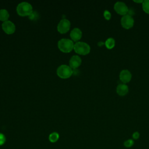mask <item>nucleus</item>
Listing matches in <instances>:
<instances>
[{"instance_id":"f257e3e1","label":"nucleus","mask_w":149,"mask_h":149,"mask_svg":"<svg viewBox=\"0 0 149 149\" xmlns=\"http://www.w3.org/2000/svg\"><path fill=\"white\" fill-rule=\"evenodd\" d=\"M16 11L17 14L21 16H29L32 13L33 8L30 3L23 2L18 4L16 8Z\"/></svg>"},{"instance_id":"f03ea898","label":"nucleus","mask_w":149,"mask_h":149,"mask_svg":"<svg viewBox=\"0 0 149 149\" xmlns=\"http://www.w3.org/2000/svg\"><path fill=\"white\" fill-rule=\"evenodd\" d=\"M73 41L69 39L62 38L58 42V47L59 50L63 52H69L74 48Z\"/></svg>"},{"instance_id":"7ed1b4c3","label":"nucleus","mask_w":149,"mask_h":149,"mask_svg":"<svg viewBox=\"0 0 149 149\" xmlns=\"http://www.w3.org/2000/svg\"><path fill=\"white\" fill-rule=\"evenodd\" d=\"M74 51L80 55H85L88 54L90 51V45L84 42H77L74 45Z\"/></svg>"},{"instance_id":"20e7f679","label":"nucleus","mask_w":149,"mask_h":149,"mask_svg":"<svg viewBox=\"0 0 149 149\" xmlns=\"http://www.w3.org/2000/svg\"><path fill=\"white\" fill-rule=\"evenodd\" d=\"M56 73L59 77L62 79H68L72 76L73 71L70 66L66 65H62L58 68Z\"/></svg>"},{"instance_id":"39448f33","label":"nucleus","mask_w":149,"mask_h":149,"mask_svg":"<svg viewBox=\"0 0 149 149\" xmlns=\"http://www.w3.org/2000/svg\"><path fill=\"white\" fill-rule=\"evenodd\" d=\"M134 20L133 17L128 14L122 16L120 20L122 26L125 29H131L134 25Z\"/></svg>"},{"instance_id":"423d86ee","label":"nucleus","mask_w":149,"mask_h":149,"mask_svg":"<svg viewBox=\"0 0 149 149\" xmlns=\"http://www.w3.org/2000/svg\"><path fill=\"white\" fill-rule=\"evenodd\" d=\"M114 10L115 12L120 15H126L127 14L129 8L123 2H116L114 5Z\"/></svg>"},{"instance_id":"0eeeda50","label":"nucleus","mask_w":149,"mask_h":149,"mask_svg":"<svg viewBox=\"0 0 149 149\" xmlns=\"http://www.w3.org/2000/svg\"><path fill=\"white\" fill-rule=\"evenodd\" d=\"M70 27V23L69 20L66 19H63L58 23L57 26V30L60 33L63 34L67 33L69 31Z\"/></svg>"},{"instance_id":"6e6552de","label":"nucleus","mask_w":149,"mask_h":149,"mask_svg":"<svg viewBox=\"0 0 149 149\" xmlns=\"http://www.w3.org/2000/svg\"><path fill=\"white\" fill-rule=\"evenodd\" d=\"M2 28L5 33L8 34H13L16 30V27L14 23L9 20L4 22L2 24Z\"/></svg>"},{"instance_id":"1a4fd4ad","label":"nucleus","mask_w":149,"mask_h":149,"mask_svg":"<svg viewBox=\"0 0 149 149\" xmlns=\"http://www.w3.org/2000/svg\"><path fill=\"white\" fill-rule=\"evenodd\" d=\"M119 79L123 83H127L132 79V73L129 70L123 69L119 73Z\"/></svg>"},{"instance_id":"9d476101","label":"nucleus","mask_w":149,"mask_h":149,"mask_svg":"<svg viewBox=\"0 0 149 149\" xmlns=\"http://www.w3.org/2000/svg\"><path fill=\"white\" fill-rule=\"evenodd\" d=\"M81 63V59L77 55H73L69 61V65L72 69L78 68Z\"/></svg>"},{"instance_id":"9b49d317","label":"nucleus","mask_w":149,"mask_h":149,"mask_svg":"<svg viewBox=\"0 0 149 149\" xmlns=\"http://www.w3.org/2000/svg\"><path fill=\"white\" fill-rule=\"evenodd\" d=\"M129 92L128 86L124 83L119 84L116 87V93L119 95L124 96Z\"/></svg>"},{"instance_id":"f8f14e48","label":"nucleus","mask_w":149,"mask_h":149,"mask_svg":"<svg viewBox=\"0 0 149 149\" xmlns=\"http://www.w3.org/2000/svg\"><path fill=\"white\" fill-rule=\"evenodd\" d=\"M70 38L74 41H77L79 40L82 36V32L81 30L79 28H74L70 32Z\"/></svg>"},{"instance_id":"ddd939ff","label":"nucleus","mask_w":149,"mask_h":149,"mask_svg":"<svg viewBox=\"0 0 149 149\" xmlns=\"http://www.w3.org/2000/svg\"><path fill=\"white\" fill-rule=\"evenodd\" d=\"M9 17V14L6 9H1L0 10V20L6 22L8 20V19Z\"/></svg>"},{"instance_id":"4468645a","label":"nucleus","mask_w":149,"mask_h":149,"mask_svg":"<svg viewBox=\"0 0 149 149\" xmlns=\"http://www.w3.org/2000/svg\"><path fill=\"white\" fill-rule=\"evenodd\" d=\"M105 45L106 46V47L109 49H112L115 45V40L112 38V37H110V38H108L105 42Z\"/></svg>"},{"instance_id":"2eb2a0df","label":"nucleus","mask_w":149,"mask_h":149,"mask_svg":"<svg viewBox=\"0 0 149 149\" xmlns=\"http://www.w3.org/2000/svg\"><path fill=\"white\" fill-rule=\"evenodd\" d=\"M59 139V134L56 132H53L49 136V140L52 143L56 142Z\"/></svg>"},{"instance_id":"dca6fc26","label":"nucleus","mask_w":149,"mask_h":149,"mask_svg":"<svg viewBox=\"0 0 149 149\" xmlns=\"http://www.w3.org/2000/svg\"><path fill=\"white\" fill-rule=\"evenodd\" d=\"M143 10L147 14H149V0H145L142 3Z\"/></svg>"},{"instance_id":"f3484780","label":"nucleus","mask_w":149,"mask_h":149,"mask_svg":"<svg viewBox=\"0 0 149 149\" xmlns=\"http://www.w3.org/2000/svg\"><path fill=\"white\" fill-rule=\"evenodd\" d=\"M134 144V142L131 139H129L126 141H125L124 142V146L126 147H131Z\"/></svg>"},{"instance_id":"a211bd4d","label":"nucleus","mask_w":149,"mask_h":149,"mask_svg":"<svg viewBox=\"0 0 149 149\" xmlns=\"http://www.w3.org/2000/svg\"><path fill=\"white\" fill-rule=\"evenodd\" d=\"M104 16L106 20H109L111 18V14L108 10H105L104 12Z\"/></svg>"},{"instance_id":"6ab92c4d","label":"nucleus","mask_w":149,"mask_h":149,"mask_svg":"<svg viewBox=\"0 0 149 149\" xmlns=\"http://www.w3.org/2000/svg\"><path fill=\"white\" fill-rule=\"evenodd\" d=\"M6 141V138L5 136H4L3 134L0 133V146L3 144Z\"/></svg>"},{"instance_id":"aec40b11","label":"nucleus","mask_w":149,"mask_h":149,"mask_svg":"<svg viewBox=\"0 0 149 149\" xmlns=\"http://www.w3.org/2000/svg\"><path fill=\"white\" fill-rule=\"evenodd\" d=\"M139 136H140V134H139V132H134V133L133 134V139H137L139 137Z\"/></svg>"},{"instance_id":"412c9836","label":"nucleus","mask_w":149,"mask_h":149,"mask_svg":"<svg viewBox=\"0 0 149 149\" xmlns=\"http://www.w3.org/2000/svg\"><path fill=\"white\" fill-rule=\"evenodd\" d=\"M133 1L136 3H143L144 1Z\"/></svg>"},{"instance_id":"4be33fe9","label":"nucleus","mask_w":149,"mask_h":149,"mask_svg":"<svg viewBox=\"0 0 149 149\" xmlns=\"http://www.w3.org/2000/svg\"><path fill=\"white\" fill-rule=\"evenodd\" d=\"M101 45H103V43L102 42H100L99 43H98V45H100V46H101Z\"/></svg>"}]
</instances>
